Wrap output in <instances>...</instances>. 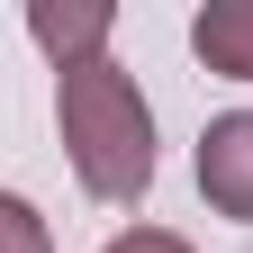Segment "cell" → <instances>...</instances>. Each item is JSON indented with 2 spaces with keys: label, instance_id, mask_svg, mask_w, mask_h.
<instances>
[{
  "label": "cell",
  "instance_id": "6",
  "mask_svg": "<svg viewBox=\"0 0 253 253\" xmlns=\"http://www.w3.org/2000/svg\"><path fill=\"white\" fill-rule=\"evenodd\" d=\"M100 253H190V235H172V226H118Z\"/></svg>",
  "mask_w": 253,
  "mask_h": 253
},
{
  "label": "cell",
  "instance_id": "1",
  "mask_svg": "<svg viewBox=\"0 0 253 253\" xmlns=\"http://www.w3.org/2000/svg\"><path fill=\"white\" fill-rule=\"evenodd\" d=\"M54 136L73 154V181L100 208H145L163 154H154V109H145V90H136V73L118 54L54 73Z\"/></svg>",
  "mask_w": 253,
  "mask_h": 253
},
{
  "label": "cell",
  "instance_id": "2",
  "mask_svg": "<svg viewBox=\"0 0 253 253\" xmlns=\"http://www.w3.org/2000/svg\"><path fill=\"white\" fill-rule=\"evenodd\" d=\"M199 199L235 226H253V109H226L199 126Z\"/></svg>",
  "mask_w": 253,
  "mask_h": 253
},
{
  "label": "cell",
  "instance_id": "5",
  "mask_svg": "<svg viewBox=\"0 0 253 253\" xmlns=\"http://www.w3.org/2000/svg\"><path fill=\"white\" fill-rule=\"evenodd\" d=\"M0 253H54V226L37 217V199L0 190Z\"/></svg>",
  "mask_w": 253,
  "mask_h": 253
},
{
  "label": "cell",
  "instance_id": "4",
  "mask_svg": "<svg viewBox=\"0 0 253 253\" xmlns=\"http://www.w3.org/2000/svg\"><path fill=\"white\" fill-rule=\"evenodd\" d=\"M190 54L217 82H253V0H208L190 18Z\"/></svg>",
  "mask_w": 253,
  "mask_h": 253
},
{
  "label": "cell",
  "instance_id": "3",
  "mask_svg": "<svg viewBox=\"0 0 253 253\" xmlns=\"http://www.w3.org/2000/svg\"><path fill=\"white\" fill-rule=\"evenodd\" d=\"M27 37L54 73L73 63H109V37H118V9L109 0H27Z\"/></svg>",
  "mask_w": 253,
  "mask_h": 253
}]
</instances>
